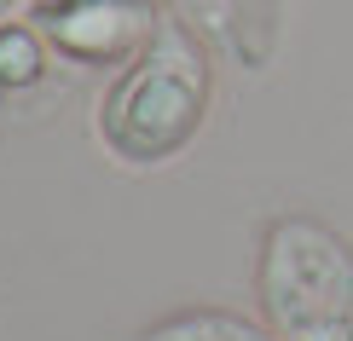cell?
Masks as SVG:
<instances>
[{
    "mask_svg": "<svg viewBox=\"0 0 353 341\" xmlns=\"http://www.w3.org/2000/svg\"><path fill=\"white\" fill-rule=\"evenodd\" d=\"M214 105V47L180 12H163L157 35L110 76L93 133L128 168L174 162L209 122Z\"/></svg>",
    "mask_w": 353,
    "mask_h": 341,
    "instance_id": "obj_1",
    "label": "cell"
},
{
    "mask_svg": "<svg viewBox=\"0 0 353 341\" xmlns=\"http://www.w3.org/2000/svg\"><path fill=\"white\" fill-rule=\"evenodd\" d=\"M255 307L278 341H353V243L319 214L267 220Z\"/></svg>",
    "mask_w": 353,
    "mask_h": 341,
    "instance_id": "obj_2",
    "label": "cell"
},
{
    "mask_svg": "<svg viewBox=\"0 0 353 341\" xmlns=\"http://www.w3.org/2000/svg\"><path fill=\"white\" fill-rule=\"evenodd\" d=\"M163 0H29L23 18L76 70H122L163 23Z\"/></svg>",
    "mask_w": 353,
    "mask_h": 341,
    "instance_id": "obj_3",
    "label": "cell"
},
{
    "mask_svg": "<svg viewBox=\"0 0 353 341\" xmlns=\"http://www.w3.org/2000/svg\"><path fill=\"white\" fill-rule=\"evenodd\" d=\"M180 18L209 41L214 52L238 58L249 70H267L284 29V0H168Z\"/></svg>",
    "mask_w": 353,
    "mask_h": 341,
    "instance_id": "obj_4",
    "label": "cell"
},
{
    "mask_svg": "<svg viewBox=\"0 0 353 341\" xmlns=\"http://www.w3.org/2000/svg\"><path fill=\"white\" fill-rule=\"evenodd\" d=\"M58 64L64 58L52 52V41L41 35L29 18H6L0 23V110L35 105L58 87Z\"/></svg>",
    "mask_w": 353,
    "mask_h": 341,
    "instance_id": "obj_5",
    "label": "cell"
},
{
    "mask_svg": "<svg viewBox=\"0 0 353 341\" xmlns=\"http://www.w3.org/2000/svg\"><path fill=\"white\" fill-rule=\"evenodd\" d=\"M134 341H278L261 318L226 313V307H180V313L145 324Z\"/></svg>",
    "mask_w": 353,
    "mask_h": 341,
    "instance_id": "obj_6",
    "label": "cell"
},
{
    "mask_svg": "<svg viewBox=\"0 0 353 341\" xmlns=\"http://www.w3.org/2000/svg\"><path fill=\"white\" fill-rule=\"evenodd\" d=\"M18 6H23V0H0V23H6V18H12Z\"/></svg>",
    "mask_w": 353,
    "mask_h": 341,
    "instance_id": "obj_7",
    "label": "cell"
}]
</instances>
